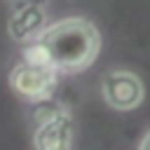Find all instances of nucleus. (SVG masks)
Instances as JSON below:
<instances>
[{"mask_svg": "<svg viewBox=\"0 0 150 150\" xmlns=\"http://www.w3.org/2000/svg\"><path fill=\"white\" fill-rule=\"evenodd\" d=\"M35 150H70L73 145V120L61 105H45L35 112Z\"/></svg>", "mask_w": 150, "mask_h": 150, "instance_id": "nucleus-3", "label": "nucleus"}, {"mask_svg": "<svg viewBox=\"0 0 150 150\" xmlns=\"http://www.w3.org/2000/svg\"><path fill=\"white\" fill-rule=\"evenodd\" d=\"M12 89L28 103H47L56 89V70L35 59L19 61L9 73Z\"/></svg>", "mask_w": 150, "mask_h": 150, "instance_id": "nucleus-2", "label": "nucleus"}, {"mask_svg": "<svg viewBox=\"0 0 150 150\" xmlns=\"http://www.w3.org/2000/svg\"><path fill=\"white\" fill-rule=\"evenodd\" d=\"M138 150H150V131L143 136V141H141V145H138Z\"/></svg>", "mask_w": 150, "mask_h": 150, "instance_id": "nucleus-5", "label": "nucleus"}, {"mask_svg": "<svg viewBox=\"0 0 150 150\" xmlns=\"http://www.w3.org/2000/svg\"><path fill=\"white\" fill-rule=\"evenodd\" d=\"M33 42L56 73H80L89 68L101 49L96 26L80 16L61 19L47 26Z\"/></svg>", "mask_w": 150, "mask_h": 150, "instance_id": "nucleus-1", "label": "nucleus"}, {"mask_svg": "<svg viewBox=\"0 0 150 150\" xmlns=\"http://www.w3.org/2000/svg\"><path fill=\"white\" fill-rule=\"evenodd\" d=\"M103 98L115 110H134L143 101V82L131 70H110L103 77Z\"/></svg>", "mask_w": 150, "mask_h": 150, "instance_id": "nucleus-4", "label": "nucleus"}]
</instances>
